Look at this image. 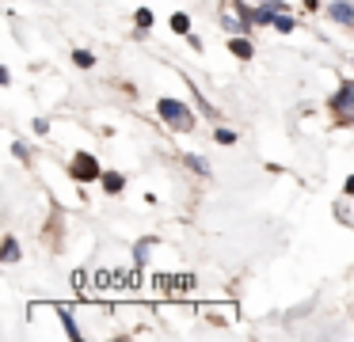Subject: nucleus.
Wrapping results in <instances>:
<instances>
[{
	"mask_svg": "<svg viewBox=\"0 0 354 342\" xmlns=\"http://www.w3.org/2000/svg\"><path fill=\"white\" fill-rule=\"evenodd\" d=\"M331 15H335L339 23H346V27H354V4L351 0H335V4H331Z\"/></svg>",
	"mask_w": 354,
	"mask_h": 342,
	"instance_id": "nucleus-4",
	"label": "nucleus"
},
{
	"mask_svg": "<svg viewBox=\"0 0 354 342\" xmlns=\"http://www.w3.org/2000/svg\"><path fill=\"white\" fill-rule=\"evenodd\" d=\"M274 27L282 30V35H290V30H293V19H290V15H282V12H278V15H274Z\"/></svg>",
	"mask_w": 354,
	"mask_h": 342,
	"instance_id": "nucleus-9",
	"label": "nucleus"
},
{
	"mask_svg": "<svg viewBox=\"0 0 354 342\" xmlns=\"http://www.w3.org/2000/svg\"><path fill=\"white\" fill-rule=\"evenodd\" d=\"M187 164H191L194 171H206V160H202V156H187Z\"/></svg>",
	"mask_w": 354,
	"mask_h": 342,
	"instance_id": "nucleus-13",
	"label": "nucleus"
},
{
	"mask_svg": "<svg viewBox=\"0 0 354 342\" xmlns=\"http://www.w3.org/2000/svg\"><path fill=\"white\" fill-rule=\"evenodd\" d=\"M16 258H19V243L8 236V240H4V263H16Z\"/></svg>",
	"mask_w": 354,
	"mask_h": 342,
	"instance_id": "nucleus-8",
	"label": "nucleus"
},
{
	"mask_svg": "<svg viewBox=\"0 0 354 342\" xmlns=\"http://www.w3.org/2000/svg\"><path fill=\"white\" fill-rule=\"evenodd\" d=\"M156 111H160V118L171 122L176 129H191V111H187L179 99H160V103H156Z\"/></svg>",
	"mask_w": 354,
	"mask_h": 342,
	"instance_id": "nucleus-1",
	"label": "nucleus"
},
{
	"mask_svg": "<svg viewBox=\"0 0 354 342\" xmlns=\"http://www.w3.org/2000/svg\"><path fill=\"white\" fill-rule=\"evenodd\" d=\"M103 190H107V194H118V190H122V175H118V171H103Z\"/></svg>",
	"mask_w": 354,
	"mask_h": 342,
	"instance_id": "nucleus-6",
	"label": "nucleus"
},
{
	"mask_svg": "<svg viewBox=\"0 0 354 342\" xmlns=\"http://www.w3.org/2000/svg\"><path fill=\"white\" fill-rule=\"evenodd\" d=\"M229 50L236 53V57H244V61L252 57V42H248L244 35H236V38H232V42H229Z\"/></svg>",
	"mask_w": 354,
	"mask_h": 342,
	"instance_id": "nucleus-5",
	"label": "nucleus"
},
{
	"mask_svg": "<svg viewBox=\"0 0 354 342\" xmlns=\"http://www.w3.org/2000/svg\"><path fill=\"white\" fill-rule=\"evenodd\" d=\"M138 27H153V12L149 8H138Z\"/></svg>",
	"mask_w": 354,
	"mask_h": 342,
	"instance_id": "nucleus-11",
	"label": "nucleus"
},
{
	"mask_svg": "<svg viewBox=\"0 0 354 342\" xmlns=\"http://www.w3.org/2000/svg\"><path fill=\"white\" fill-rule=\"evenodd\" d=\"M217 141H221V144H232V141H236V133H232V129H217Z\"/></svg>",
	"mask_w": 354,
	"mask_h": 342,
	"instance_id": "nucleus-12",
	"label": "nucleus"
},
{
	"mask_svg": "<svg viewBox=\"0 0 354 342\" xmlns=\"http://www.w3.org/2000/svg\"><path fill=\"white\" fill-rule=\"evenodd\" d=\"M73 179H77V182L103 179V171H100V160H95V156H88V152H80V156L73 160Z\"/></svg>",
	"mask_w": 354,
	"mask_h": 342,
	"instance_id": "nucleus-2",
	"label": "nucleus"
},
{
	"mask_svg": "<svg viewBox=\"0 0 354 342\" xmlns=\"http://www.w3.org/2000/svg\"><path fill=\"white\" fill-rule=\"evenodd\" d=\"M346 194H354V175H351V179H346Z\"/></svg>",
	"mask_w": 354,
	"mask_h": 342,
	"instance_id": "nucleus-14",
	"label": "nucleus"
},
{
	"mask_svg": "<svg viewBox=\"0 0 354 342\" xmlns=\"http://www.w3.org/2000/svg\"><path fill=\"white\" fill-rule=\"evenodd\" d=\"M73 61H77L80 68H92V53H88V50H77V53H73Z\"/></svg>",
	"mask_w": 354,
	"mask_h": 342,
	"instance_id": "nucleus-10",
	"label": "nucleus"
},
{
	"mask_svg": "<svg viewBox=\"0 0 354 342\" xmlns=\"http://www.w3.org/2000/svg\"><path fill=\"white\" fill-rule=\"evenodd\" d=\"M331 111L346 114V118H354V84H343V88L331 95Z\"/></svg>",
	"mask_w": 354,
	"mask_h": 342,
	"instance_id": "nucleus-3",
	"label": "nucleus"
},
{
	"mask_svg": "<svg viewBox=\"0 0 354 342\" xmlns=\"http://www.w3.org/2000/svg\"><path fill=\"white\" fill-rule=\"evenodd\" d=\"M171 30H176V35H187V30H191V19H187L183 12H179V15H171Z\"/></svg>",
	"mask_w": 354,
	"mask_h": 342,
	"instance_id": "nucleus-7",
	"label": "nucleus"
}]
</instances>
